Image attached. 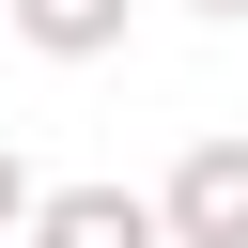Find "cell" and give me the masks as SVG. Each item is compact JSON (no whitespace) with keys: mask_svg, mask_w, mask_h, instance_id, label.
I'll return each instance as SVG.
<instances>
[{"mask_svg":"<svg viewBox=\"0 0 248 248\" xmlns=\"http://www.w3.org/2000/svg\"><path fill=\"white\" fill-rule=\"evenodd\" d=\"M31 248H170V202H140V186H46Z\"/></svg>","mask_w":248,"mask_h":248,"instance_id":"7a4b0ae2","label":"cell"},{"mask_svg":"<svg viewBox=\"0 0 248 248\" xmlns=\"http://www.w3.org/2000/svg\"><path fill=\"white\" fill-rule=\"evenodd\" d=\"M155 202H170V248H248V124H217V140H186Z\"/></svg>","mask_w":248,"mask_h":248,"instance_id":"6da1fadb","label":"cell"},{"mask_svg":"<svg viewBox=\"0 0 248 248\" xmlns=\"http://www.w3.org/2000/svg\"><path fill=\"white\" fill-rule=\"evenodd\" d=\"M186 16H248V0H186Z\"/></svg>","mask_w":248,"mask_h":248,"instance_id":"5b68a950","label":"cell"},{"mask_svg":"<svg viewBox=\"0 0 248 248\" xmlns=\"http://www.w3.org/2000/svg\"><path fill=\"white\" fill-rule=\"evenodd\" d=\"M31 217H46V186H31V155L0 140V248H31Z\"/></svg>","mask_w":248,"mask_h":248,"instance_id":"277c9868","label":"cell"},{"mask_svg":"<svg viewBox=\"0 0 248 248\" xmlns=\"http://www.w3.org/2000/svg\"><path fill=\"white\" fill-rule=\"evenodd\" d=\"M0 16H16V46H31V62H108L140 0H0Z\"/></svg>","mask_w":248,"mask_h":248,"instance_id":"3957f363","label":"cell"}]
</instances>
